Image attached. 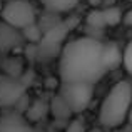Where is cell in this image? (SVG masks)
Segmentation results:
<instances>
[{
    "mask_svg": "<svg viewBox=\"0 0 132 132\" xmlns=\"http://www.w3.org/2000/svg\"><path fill=\"white\" fill-rule=\"evenodd\" d=\"M62 82L97 84L105 75L104 42L94 37H80L65 44L59 64Z\"/></svg>",
    "mask_w": 132,
    "mask_h": 132,
    "instance_id": "cell-1",
    "label": "cell"
},
{
    "mask_svg": "<svg viewBox=\"0 0 132 132\" xmlns=\"http://www.w3.org/2000/svg\"><path fill=\"white\" fill-rule=\"evenodd\" d=\"M132 105V85L120 80L109 90L99 112V120L105 127H117L127 120Z\"/></svg>",
    "mask_w": 132,
    "mask_h": 132,
    "instance_id": "cell-2",
    "label": "cell"
},
{
    "mask_svg": "<svg viewBox=\"0 0 132 132\" xmlns=\"http://www.w3.org/2000/svg\"><path fill=\"white\" fill-rule=\"evenodd\" d=\"M75 25H77V19L72 17L69 20H60L55 27L47 30L40 39V42L35 44V52L39 59L47 60V59L55 57L59 52H62V48L65 47V37L72 32Z\"/></svg>",
    "mask_w": 132,
    "mask_h": 132,
    "instance_id": "cell-3",
    "label": "cell"
},
{
    "mask_svg": "<svg viewBox=\"0 0 132 132\" xmlns=\"http://www.w3.org/2000/svg\"><path fill=\"white\" fill-rule=\"evenodd\" d=\"M2 19L9 25L15 27L19 30H23L25 27L35 23L37 15L34 7L25 0H10L5 3L2 10Z\"/></svg>",
    "mask_w": 132,
    "mask_h": 132,
    "instance_id": "cell-4",
    "label": "cell"
},
{
    "mask_svg": "<svg viewBox=\"0 0 132 132\" xmlns=\"http://www.w3.org/2000/svg\"><path fill=\"white\" fill-rule=\"evenodd\" d=\"M92 89L94 85L85 82H62L59 94L65 99L72 112L77 114L89 107L92 100Z\"/></svg>",
    "mask_w": 132,
    "mask_h": 132,
    "instance_id": "cell-5",
    "label": "cell"
},
{
    "mask_svg": "<svg viewBox=\"0 0 132 132\" xmlns=\"http://www.w3.org/2000/svg\"><path fill=\"white\" fill-rule=\"evenodd\" d=\"M25 95V84L13 75H0V107L15 109Z\"/></svg>",
    "mask_w": 132,
    "mask_h": 132,
    "instance_id": "cell-6",
    "label": "cell"
},
{
    "mask_svg": "<svg viewBox=\"0 0 132 132\" xmlns=\"http://www.w3.org/2000/svg\"><path fill=\"white\" fill-rule=\"evenodd\" d=\"M0 132H35L27 119L20 110L5 109L0 114Z\"/></svg>",
    "mask_w": 132,
    "mask_h": 132,
    "instance_id": "cell-7",
    "label": "cell"
},
{
    "mask_svg": "<svg viewBox=\"0 0 132 132\" xmlns=\"http://www.w3.org/2000/svg\"><path fill=\"white\" fill-rule=\"evenodd\" d=\"M122 57L124 50H120V47L116 42H107L104 44V64L109 70H116L122 65Z\"/></svg>",
    "mask_w": 132,
    "mask_h": 132,
    "instance_id": "cell-8",
    "label": "cell"
},
{
    "mask_svg": "<svg viewBox=\"0 0 132 132\" xmlns=\"http://www.w3.org/2000/svg\"><path fill=\"white\" fill-rule=\"evenodd\" d=\"M19 32H20L19 29L9 25L7 22L0 23V48H9L19 44L20 40Z\"/></svg>",
    "mask_w": 132,
    "mask_h": 132,
    "instance_id": "cell-9",
    "label": "cell"
},
{
    "mask_svg": "<svg viewBox=\"0 0 132 132\" xmlns=\"http://www.w3.org/2000/svg\"><path fill=\"white\" fill-rule=\"evenodd\" d=\"M50 112L54 114L55 119H69L70 117L72 109L69 107V104L65 102V99L60 95V94H57L55 97H52L50 100Z\"/></svg>",
    "mask_w": 132,
    "mask_h": 132,
    "instance_id": "cell-10",
    "label": "cell"
},
{
    "mask_svg": "<svg viewBox=\"0 0 132 132\" xmlns=\"http://www.w3.org/2000/svg\"><path fill=\"white\" fill-rule=\"evenodd\" d=\"M42 5L47 10H52V12H69L72 10L75 5L79 3V0H40Z\"/></svg>",
    "mask_w": 132,
    "mask_h": 132,
    "instance_id": "cell-11",
    "label": "cell"
},
{
    "mask_svg": "<svg viewBox=\"0 0 132 132\" xmlns=\"http://www.w3.org/2000/svg\"><path fill=\"white\" fill-rule=\"evenodd\" d=\"M85 22H87L89 29L104 30L105 27H109V25H107V19H105V12H104V9H94V10H90V13L87 15Z\"/></svg>",
    "mask_w": 132,
    "mask_h": 132,
    "instance_id": "cell-12",
    "label": "cell"
},
{
    "mask_svg": "<svg viewBox=\"0 0 132 132\" xmlns=\"http://www.w3.org/2000/svg\"><path fill=\"white\" fill-rule=\"evenodd\" d=\"M20 32H22V37H25V39L32 44H39L40 39L44 37V30L37 22L32 23V25H29V27H25V29L20 30Z\"/></svg>",
    "mask_w": 132,
    "mask_h": 132,
    "instance_id": "cell-13",
    "label": "cell"
},
{
    "mask_svg": "<svg viewBox=\"0 0 132 132\" xmlns=\"http://www.w3.org/2000/svg\"><path fill=\"white\" fill-rule=\"evenodd\" d=\"M104 12H105V19H107V25L109 27H116L117 23H120V20H122V12H120L119 7H116V5L104 7Z\"/></svg>",
    "mask_w": 132,
    "mask_h": 132,
    "instance_id": "cell-14",
    "label": "cell"
},
{
    "mask_svg": "<svg viewBox=\"0 0 132 132\" xmlns=\"http://www.w3.org/2000/svg\"><path fill=\"white\" fill-rule=\"evenodd\" d=\"M45 112H47L45 102H44V100H37V102H34V104H32V107L27 110L25 116H27V119H29V120H39Z\"/></svg>",
    "mask_w": 132,
    "mask_h": 132,
    "instance_id": "cell-15",
    "label": "cell"
},
{
    "mask_svg": "<svg viewBox=\"0 0 132 132\" xmlns=\"http://www.w3.org/2000/svg\"><path fill=\"white\" fill-rule=\"evenodd\" d=\"M122 65L127 70V74L132 77V42H129L124 47V57H122Z\"/></svg>",
    "mask_w": 132,
    "mask_h": 132,
    "instance_id": "cell-16",
    "label": "cell"
},
{
    "mask_svg": "<svg viewBox=\"0 0 132 132\" xmlns=\"http://www.w3.org/2000/svg\"><path fill=\"white\" fill-rule=\"evenodd\" d=\"M65 132H85V124L82 122L80 119H75L67 126Z\"/></svg>",
    "mask_w": 132,
    "mask_h": 132,
    "instance_id": "cell-17",
    "label": "cell"
},
{
    "mask_svg": "<svg viewBox=\"0 0 132 132\" xmlns=\"http://www.w3.org/2000/svg\"><path fill=\"white\" fill-rule=\"evenodd\" d=\"M124 23H126L127 27H132V9L124 15Z\"/></svg>",
    "mask_w": 132,
    "mask_h": 132,
    "instance_id": "cell-18",
    "label": "cell"
},
{
    "mask_svg": "<svg viewBox=\"0 0 132 132\" xmlns=\"http://www.w3.org/2000/svg\"><path fill=\"white\" fill-rule=\"evenodd\" d=\"M87 2H89V3H90L92 7H95V9H99V7H100V5L104 3V0H87Z\"/></svg>",
    "mask_w": 132,
    "mask_h": 132,
    "instance_id": "cell-19",
    "label": "cell"
},
{
    "mask_svg": "<svg viewBox=\"0 0 132 132\" xmlns=\"http://www.w3.org/2000/svg\"><path fill=\"white\" fill-rule=\"evenodd\" d=\"M127 122L132 126V105H130V110H129V117H127Z\"/></svg>",
    "mask_w": 132,
    "mask_h": 132,
    "instance_id": "cell-20",
    "label": "cell"
}]
</instances>
